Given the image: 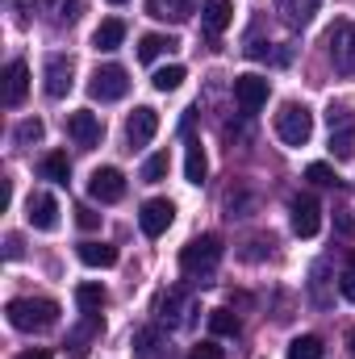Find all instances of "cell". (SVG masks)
<instances>
[{"label":"cell","instance_id":"6da1fadb","mask_svg":"<svg viewBox=\"0 0 355 359\" xmlns=\"http://www.w3.org/2000/svg\"><path fill=\"white\" fill-rule=\"evenodd\" d=\"M8 326L21 330V334H38V330H51L59 322V305L51 297H17L8 301Z\"/></svg>","mask_w":355,"mask_h":359},{"label":"cell","instance_id":"7a4b0ae2","mask_svg":"<svg viewBox=\"0 0 355 359\" xmlns=\"http://www.w3.org/2000/svg\"><path fill=\"white\" fill-rule=\"evenodd\" d=\"M217 264H222V238L217 234H201L180 251V271L192 280H209L217 271Z\"/></svg>","mask_w":355,"mask_h":359},{"label":"cell","instance_id":"3957f363","mask_svg":"<svg viewBox=\"0 0 355 359\" xmlns=\"http://www.w3.org/2000/svg\"><path fill=\"white\" fill-rule=\"evenodd\" d=\"M276 134H280L284 147H305V142L314 138V113H309L305 104H297V100L280 104V113H276Z\"/></svg>","mask_w":355,"mask_h":359},{"label":"cell","instance_id":"277c9868","mask_svg":"<svg viewBox=\"0 0 355 359\" xmlns=\"http://www.w3.org/2000/svg\"><path fill=\"white\" fill-rule=\"evenodd\" d=\"M330 121V155L335 159H355V109L339 104L326 113Z\"/></svg>","mask_w":355,"mask_h":359},{"label":"cell","instance_id":"5b68a950","mask_svg":"<svg viewBox=\"0 0 355 359\" xmlns=\"http://www.w3.org/2000/svg\"><path fill=\"white\" fill-rule=\"evenodd\" d=\"M330 59H335V72L339 76H355V21H335L330 34Z\"/></svg>","mask_w":355,"mask_h":359},{"label":"cell","instance_id":"8992f818","mask_svg":"<svg viewBox=\"0 0 355 359\" xmlns=\"http://www.w3.org/2000/svg\"><path fill=\"white\" fill-rule=\"evenodd\" d=\"M88 92L96 96V100H121V96L130 92V76H126V67H121V63H105V67H96V72H92Z\"/></svg>","mask_w":355,"mask_h":359},{"label":"cell","instance_id":"52a82bcc","mask_svg":"<svg viewBox=\"0 0 355 359\" xmlns=\"http://www.w3.org/2000/svg\"><path fill=\"white\" fill-rule=\"evenodd\" d=\"M172 222H176V205H172L168 196L147 201V205H142V213H138V226H142V234H147V238H159Z\"/></svg>","mask_w":355,"mask_h":359},{"label":"cell","instance_id":"ba28073f","mask_svg":"<svg viewBox=\"0 0 355 359\" xmlns=\"http://www.w3.org/2000/svg\"><path fill=\"white\" fill-rule=\"evenodd\" d=\"M72 76H76V63L67 59V55H51L46 59V67H42V88H46V96H67L72 92Z\"/></svg>","mask_w":355,"mask_h":359},{"label":"cell","instance_id":"9c48e42d","mask_svg":"<svg viewBox=\"0 0 355 359\" xmlns=\"http://www.w3.org/2000/svg\"><path fill=\"white\" fill-rule=\"evenodd\" d=\"M322 230V205L309 196V192H301L297 201H293V234L297 238H314Z\"/></svg>","mask_w":355,"mask_h":359},{"label":"cell","instance_id":"30bf717a","mask_svg":"<svg viewBox=\"0 0 355 359\" xmlns=\"http://www.w3.org/2000/svg\"><path fill=\"white\" fill-rule=\"evenodd\" d=\"M88 196L92 201H100V205L121 201V196H126V176H121L117 168H96L92 180H88Z\"/></svg>","mask_w":355,"mask_h":359},{"label":"cell","instance_id":"8fae6325","mask_svg":"<svg viewBox=\"0 0 355 359\" xmlns=\"http://www.w3.org/2000/svg\"><path fill=\"white\" fill-rule=\"evenodd\" d=\"M155 130H159V113H155L151 104H138V109L130 113V121H126V138H130L134 151L147 147V142L155 138Z\"/></svg>","mask_w":355,"mask_h":359},{"label":"cell","instance_id":"7c38bea8","mask_svg":"<svg viewBox=\"0 0 355 359\" xmlns=\"http://www.w3.org/2000/svg\"><path fill=\"white\" fill-rule=\"evenodd\" d=\"M25 222H29L34 230H55V226H59V201H55L51 192H34V196L25 201Z\"/></svg>","mask_w":355,"mask_h":359},{"label":"cell","instance_id":"4fadbf2b","mask_svg":"<svg viewBox=\"0 0 355 359\" xmlns=\"http://www.w3.org/2000/svg\"><path fill=\"white\" fill-rule=\"evenodd\" d=\"M234 100L243 113H260L267 104V80L264 76H239L234 80Z\"/></svg>","mask_w":355,"mask_h":359},{"label":"cell","instance_id":"5bb4252c","mask_svg":"<svg viewBox=\"0 0 355 359\" xmlns=\"http://www.w3.org/2000/svg\"><path fill=\"white\" fill-rule=\"evenodd\" d=\"M67 134L76 138V147H96L105 130H100V117L92 109H76V113H67Z\"/></svg>","mask_w":355,"mask_h":359},{"label":"cell","instance_id":"9a60e30c","mask_svg":"<svg viewBox=\"0 0 355 359\" xmlns=\"http://www.w3.org/2000/svg\"><path fill=\"white\" fill-rule=\"evenodd\" d=\"M25 92H29V63L25 59H13L8 72H4V104L17 109L25 100Z\"/></svg>","mask_w":355,"mask_h":359},{"label":"cell","instance_id":"2e32d148","mask_svg":"<svg viewBox=\"0 0 355 359\" xmlns=\"http://www.w3.org/2000/svg\"><path fill=\"white\" fill-rule=\"evenodd\" d=\"M230 21H234V4L230 0H205L201 4V25H205V34H226L230 29Z\"/></svg>","mask_w":355,"mask_h":359},{"label":"cell","instance_id":"e0dca14e","mask_svg":"<svg viewBox=\"0 0 355 359\" xmlns=\"http://www.w3.org/2000/svg\"><path fill=\"white\" fill-rule=\"evenodd\" d=\"M318 8H322V0H276V13H280L293 29L309 25V21L318 17Z\"/></svg>","mask_w":355,"mask_h":359},{"label":"cell","instance_id":"ac0fdd59","mask_svg":"<svg viewBox=\"0 0 355 359\" xmlns=\"http://www.w3.org/2000/svg\"><path fill=\"white\" fill-rule=\"evenodd\" d=\"M196 8V0H147V13L159 21H188Z\"/></svg>","mask_w":355,"mask_h":359},{"label":"cell","instance_id":"d6986e66","mask_svg":"<svg viewBox=\"0 0 355 359\" xmlns=\"http://www.w3.org/2000/svg\"><path fill=\"white\" fill-rule=\"evenodd\" d=\"M121 42H126V21H117V17L100 21L96 34H92V46H96V50H117Z\"/></svg>","mask_w":355,"mask_h":359},{"label":"cell","instance_id":"ffe728a7","mask_svg":"<svg viewBox=\"0 0 355 359\" xmlns=\"http://www.w3.org/2000/svg\"><path fill=\"white\" fill-rule=\"evenodd\" d=\"M76 255L84 268H113L117 264V247H109V243H80Z\"/></svg>","mask_w":355,"mask_h":359},{"label":"cell","instance_id":"44dd1931","mask_svg":"<svg viewBox=\"0 0 355 359\" xmlns=\"http://www.w3.org/2000/svg\"><path fill=\"white\" fill-rule=\"evenodd\" d=\"M180 309H192V301L180 292V288H172V292H163L159 297V305H155V313H159V322H172V326H180L184 322V313Z\"/></svg>","mask_w":355,"mask_h":359},{"label":"cell","instance_id":"7402d4cb","mask_svg":"<svg viewBox=\"0 0 355 359\" xmlns=\"http://www.w3.org/2000/svg\"><path fill=\"white\" fill-rule=\"evenodd\" d=\"M184 176H188V184H205V176H209V159H205V151H201V142H196V138H188Z\"/></svg>","mask_w":355,"mask_h":359},{"label":"cell","instance_id":"603a6c76","mask_svg":"<svg viewBox=\"0 0 355 359\" xmlns=\"http://www.w3.org/2000/svg\"><path fill=\"white\" fill-rule=\"evenodd\" d=\"M134 355H138V359H159V355H168V347H163V334H159L155 326L138 330V334H134Z\"/></svg>","mask_w":355,"mask_h":359},{"label":"cell","instance_id":"cb8c5ba5","mask_svg":"<svg viewBox=\"0 0 355 359\" xmlns=\"http://www.w3.org/2000/svg\"><path fill=\"white\" fill-rule=\"evenodd\" d=\"M168 50H176V38H168V34H142V38H138V59H142V63H155V59L168 55Z\"/></svg>","mask_w":355,"mask_h":359},{"label":"cell","instance_id":"d4e9b609","mask_svg":"<svg viewBox=\"0 0 355 359\" xmlns=\"http://www.w3.org/2000/svg\"><path fill=\"white\" fill-rule=\"evenodd\" d=\"M46 13L55 25H76L84 13V0H46Z\"/></svg>","mask_w":355,"mask_h":359},{"label":"cell","instance_id":"484cf974","mask_svg":"<svg viewBox=\"0 0 355 359\" xmlns=\"http://www.w3.org/2000/svg\"><path fill=\"white\" fill-rule=\"evenodd\" d=\"M76 305H80L84 313H100V305H105V284H96V280L80 284V288H76Z\"/></svg>","mask_w":355,"mask_h":359},{"label":"cell","instance_id":"4316f807","mask_svg":"<svg viewBox=\"0 0 355 359\" xmlns=\"http://www.w3.org/2000/svg\"><path fill=\"white\" fill-rule=\"evenodd\" d=\"M42 176L55 180V184H67V176H72V163H67V155H63V151H51V155L42 159Z\"/></svg>","mask_w":355,"mask_h":359},{"label":"cell","instance_id":"83f0119b","mask_svg":"<svg viewBox=\"0 0 355 359\" xmlns=\"http://www.w3.org/2000/svg\"><path fill=\"white\" fill-rule=\"evenodd\" d=\"M288 359H322V339L318 334H301L288 343Z\"/></svg>","mask_w":355,"mask_h":359},{"label":"cell","instance_id":"f1b7e54d","mask_svg":"<svg viewBox=\"0 0 355 359\" xmlns=\"http://www.w3.org/2000/svg\"><path fill=\"white\" fill-rule=\"evenodd\" d=\"M209 330H213L217 339H234V334H239V318H234L230 309H213V313H209Z\"/></svg>","mask_w":355,"mask_h":359},{"label":"cell","instance_id":"f546056e","mask_svg":"<svg viewBox=\"0 0 355 359\" xmlns=\"http://www.w3.org/2000/svg\"><path fill=\"white\" fill-rule=\"evenodd\" d=\"M151 84H155L159 92H176L180 84H184V67H180V63H172V67H159Z\"/></svg>","mask_w":355,"mask_h":359},{"label":"cell","instance_id":"4dcf8cb0","mask_svg":"<svg viewBox=\"0 0 355 359\" xmlns=\"http://www.w3.org/2000/svg\"><path fill=\"white\" fill-rule=\"evenodd\" d=\"M168 168H172V159H168V151H159V155H151V159L142 163V180H147V184H159V180L168 176Z\"/></svg>","mask_w":355,"mask_h":359},{"label":"cell","instance_id":"1f68e13d","mask_svg":"<svg viewBox=\"0 0 355 359\" xmlns=\"http://www.w3.org/2000/svg\"><path fill=\"white\" fill-rule=\"evenodd\" d=\"M305 180L318 184V188H335V184H339L335 168H326V163H309V168H305Z\"/></svg>","mask_w":355,"mask_h":359},{"label":"cell","instance_id":"d6a6232c","mask_svg":"<svg viewBox=\"0 0 355 359\" xmlns=\"http://www.w3.org/2000/svg\"><path fill=\"white\" fill-rule=\"evenodd\" d=\"M38 138H42V121H38V117H29V121L17 126V142H21V147H29V142H38Z\"/></svg>","mask_w":355,"mask_h":359},{"label":"cell","instance_id":"836d02e7","mask_svg":"<svg viewBox=\"0 0 355 359\" xmlns=\"http://www.w3.org/2000/svg\"><path fill=\"white\" fill-rule=\"evenodd\" d=\"M188 359H222V347H217L213 339H205V343H196V347L188 351Z\"/></svg>","mask_w":355,"mask_h":359},{"label":"cell","instance_id":"e575fe53","mask_svg":"<svg viewBox=\"0 0 355 359\" xmlns=\"http://www.w3.org/2000/svg\"><path fill=\"white\" fill-rule=\"evenodd\" d=\"M339 292H343V297L355 305V268H347L343 276H339Z\"/></svg>","mask_w":355,"mask_h":359},{"label":"cell","instance_id":"d590c367","mask_svg":"<svg viewBox=\"0 0 355 359\" xmlns=\"http://www.w3.org/2000/svg\"><path fill=\"white\" fill-rule=\"evenodd\" d=\"M13 359H51V351L46 347H29V351H21V355H13Z\"/></svg>","mask_w":355,"mask_h":359},{"label":"cell","instance_id":"8d00e7d4","mask_svg":"<svg viewBox=\"0 0 355 359\" xmlns=\"http://www.w3.org/2000/svg\"><path fill=\"white\" fill-rule=\"evenodd\" d=\"M96 222H100V217H96L92 209H80V226H84V230H96Z\"/></svg>","mask_w":355,"mask_h":359},{"label":"cell","instance_id":"74e56055","mask_svg":"<svg viewBox=\"0 0 355 359\" xmlns=\"http://www.w3.org/2000/svg\"><path fill=\"white\" fill-rule=\"evenodd\" d=\"M339 230L351 238V234H355V217H347V213H343V217H339Z\"/></svg>","mask_w":355,"mask_h":359},{"label":"cell","instance_id":"f35d334b","mask_svg":"<svg viewBox=\"0 0 355 359\" xmlns=\"http://www.w3.org/2000/svg\"><path fill=\"white\" fill-rule=\"evenodd\" d=\"M4 255H8V259H17V255H21V238H8V251H4Z\"/></svg>","mask_w":355,"mask_h":359},{"label":"cell","instance_id":"ab89813d","mask_svg":"<svg viewBox=\"0 0 355 359\" xmlns=\"http://www.w3.org/2000/svg\"><path fill=\"white\" fill-rule=\"evenodd\" d=\"M347 268H355V251H351V255H347Z\"/></svg>","mask_w":355,"mask_h":359},{"label":"cell","instance_id":"60d3db41","mask_svg":"<svg viewBox=\"0 0 355 359\" xmlns=\"http://www.w3.org/2000/svg\"><path fill=\"white\" fill-rule=\"evenodd\" d=\"M351 355H355V330H351Z\"/></svg>","mask_w":355,"mask_h":359},{"label":"cell","instance_id":"b9f144b4","mask_svg":"<svg viewBox=\"0 0 355 359\" xmlns=\"http://www.w3.org/2000/svg\"><path fill=\"white\" fill-rule=\"evenodd\" d=\"M109 4H126V0H109Z\"/></svg>","mask_w":355,"mask_h":359}]
</instances>
